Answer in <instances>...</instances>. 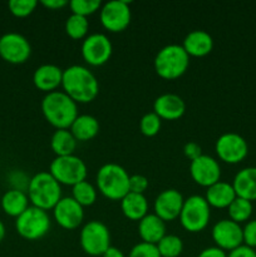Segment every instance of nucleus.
<instances>
[{
  "instance_id": "obj_1",
  "label": "nucleus",
  "mask_w": 256,
  "mask_h": 257,
  "mask_svg": "<svg viewBox=\"0 0 256 257\" xmlns=\"http://www.w3.org/2000/svg\"><path fill=\"white\" fill-rule=\"evenodd\" d=\"M63 92L75 103H89L99 93V83L95 75L83 65H70L63 70Z\"/></svg>"
},
{
  "instance_id": "obj_2",
  "label": "nucleus",
  "mask_w": 256,
  "mask_h": 257,
  "mask_svg": "<svg viewBox=\"0 0 256 257\" xmlns=\"http://www.w3.org/2000/svg\"><path fill=\"white\" fill-rule=\"evenodd\" d=\"M45 119L57 130H69L78 117V104L62 90L47 93L42 100Z\"/></svg>"
},
{
  "instance_id": "obj_3",
  "label": "nucleus",
  "mask_w": 256,
  "mask_h": 257,
  "mask_svg": "<svg viewBox=\"0 0 256 257\" xmlns=\"http://www.w3.org/2000/svg\"><path fill=\"white\" fill-rule=\"evenodd\" d=\"M27 195L32 206L48 212L62 198V185L49 172H38L30 178Z\"/></svg>"
},
{
  "instance_id": "obj_4",
  "label": "nucleus",
  "mask_w": 256,
  "mask_h": 257,
  "mask_svg": "<svg viewBox=\"0 0 256 257\" xmlns=\"http://www.w3.org/2000/svg\"><path fill=\"white\" fill-rule=\"evenodd\" d=\"M130 177L127 171L117 163H105L97 173L98 191L112 201H120L130 193Z\"/></svg>"
},
{
  "instance_id": "obj_5",
  "label": "nucleus",
  "mask_w": 256,
  "mask_h": 257,
  "mask_svg": "<svg viewBox=\"0 0 256 257\" xmlns=\"http://www.w3.org/2000/svg\"><path fill=\"white\" fill-rule=\"evenodd\" d=\"M190 65V55L182 45L168 44L157 53L155 70L162 79L175 80L182 77Z\"/></svg>"
},
{
  "instance_id": "obj_6",
  "label": "nucleus",
  "mask_w": 256,
  "mask_h": 257,
  "mask_svg": "<svg viewBox=\"0 0 256 257\" xmlns=\"http://www.w3.org/2000/svg\"><path fill=\"white\" fill-rule=\"evenodd\" d=\"M211 217V207L205 197L193 195L186 198L180 215V222L186 231L201 232L207 227Z\"/></svg>"
},
{
  "instance_id": "obj_7",
  "label": "nucleus",
  "mask_w": 256,
  "mask_h": 257,
  "mask_svg": "<svg viewBox=\"0 0 256 257\" xmlns=\"http://www.w3.org/2000/svg\"><path fill=\"white\" fill-rule=\"evenodd\" d=\"M49 173L60 183L65 186H75L85 181L88 173L87 165L75 155L55 157L49 166Z\"/></svg>"
},
{
  "instance_id": "obj_8",
  "label": "nucleus",
  "mask_w": 256,
  "mask_h": 257,
  "mask_svg": "<svg viewBox=\"0 0 256 257\" xmlns=\"http://www.w3.org/2000/svg\"><path fill=\"white\" fill-rule=\"evenodd\" d=\"M17 232L29 241L44 237L50 230V217L47 211L29 206L15 221Z\"/></svg>"
},
{
  "instance_id": "obj_9",
  "label": "nucleus",
  "mask_w": 256,
  "mask_h": 257,
  "mask_svg": "<svg viewBox=\"0 0 256 257\" xmlns=\"http://www.w3.org/2000/svg\"><path fill=\"white\" fill-rule=\"evenodd\" d=\"M80 247L89 256H102L110 247V233L107 226L97 220L83 226L79 235Z\"/></svg>"
},
{
  "instance_id": "obj_10",
  "label": "nucleus",
  "mask_w": 256,
  "mask_h": 257,
  "mask_svg": "<svg viewBox=\"0 0 256 257\" xmlns=\"http://www.w3.org/2000/svg\"><path fill=\"white\" fill-rule=\"evenodd\" d=\"M215 151L218 158L228 165L242 162L248 153V146L245 138L238 133H223L217 138Z\"/></svg>"
},
{
  "instance_id": "obj_11",
  "label": "nucleus",
  "mask_w": 256,
  "mask_h": 257,
  "mask_svg": "<svg viewBox=\"0 0 256 257\" xmlns=\"http://www.w3.org/2000/svg\"><path fill=\"white\" fill-rule=\"evenodd\" d=\"M82 57L89 65L100 67L110 59L113 45L109 38L102 33L87 35L82 43Z\"/></svg>"
},
{
  "instance_id": "obj_12",
  "label": "nucleus",
  "mask_w": 256,
  "mask_h": 257,
  "mask_svg": "<svg viewBox=\"0 0 256 257\" xmlns=\"http://www.w3.org/2000/svg\"><path fill=\"white\" fill-rule=\"evenodd\" d=\"M100 23L108 32H123L130 25L131 8L130 3L124 0H112L102 5L99 13Z\"/></svg>"
},
{
  "instance_id": "obj_13",
  "label": "nucleus",
  "mask_w": 256,
  "mask_h": 257,
  "mask_svg": "<svg viewBox=\"0 0 256 257\" xmlns=\"http://www.w3.org/2000/svg\"><path fill=\"white\" fill-rule=\"evenodd\" d=\"M32 54V45L19 33H7L0 37V57L10 64H23Z\"/></svg>"
},
{
  "instance_id": "obj_14",
  "label": "nucleus",
  "mask_w": 256,
  "mask_h": 257,
  "mask_svg": "<svg viewBox=\"0 0 256 257\" xmlns=\"http://www.w3.org/2000/svg\"><path fill=\"white\" fill-rule=\"evenodd\" d=\"M212 240L218 248L223 251H232L243 245L242 227L240 223L227 220H221L212 227Z\"/></svg>"
},
{
  "instance_id": "obj_15",
  "label": "nucleus",
  "mask_w": 256,
  "mask_h": 257,
  "mask_svg": "<svg viewBox=\"0 0 256 257\" xmlns=\"http://www.w3.org/2000/svg\"><path fill=\"white\" fill-rule=\"evenodd\" d=\"M53 216L64 230H75L84 220V210L73 197H62L53 208Z\"/></svg>"
},
{
  "instance_id": "obj_16",
  "label": "nucleus",
  "mask_w": 256,
  "mask_h": 257,
  "mask_svg": "<svg viewBox=\"0 0 256 257\" xmlns=\"http://www.w3.org/2000/svg\"><path fill=\"white\" fill-rule=\"evenodd\" d=\"M190 175L197 185L210 187L221 178L220 163L207 155L200 156L190 163Z\"/></svg>"
},
{
  "instance_id": "obj_17",
  "label": "nucleus",
  "mask_w": 256,
  "mask_h": 257,
  "mask_svg": "<svg viewBox=\"0 0 256 257\" xmlns=\"http://www.w3.org/2000/svg\"><path fill=\"white\" fill-rule=\"evenodd\" d=\"M183 202H185V198L182 193L178 192L175 188L162 191L155 200V205H153L155 215H157L165 222L175 221L176 218L180 217Z\"/></svg>"
},
{
  "instance_id": "obj_18",
  "label": "nucleus",
  "mask_w": 256,
  "mask_h": 257,
  "mask_svg": "<svg viewBox=\"0 0 256 257\" xmlns=\"http://www.w3.org/2000/svg\"><path fill=\"white\" fill-rule=\"evenodd\" d=\"M185 100L173 93H165L156 98L153 103V112L166 120H176L185 114Z\"/></svg>"
},
{
  "instance_id": "obj_19",
  "label": "nucleus",
  "mask_w": 256,
  "mask_h": 257,
  "mask_svg": "<svg viewBox=\"0 0 256 257\" xmlns=\"http://www.w3.org/2000/svg\"><path fill=\"white\" fill-rule=\"evenodd\" d=\"M63 69L55 64H43L35 69L33 83L39 90L52 93L62 85Z\"/></svg>"
},
{
  "instance_id": "obj_20",
  "label": "nucleus",
  "mask_w": 256,
  "mask_h": 257,
  "mask_svg": "<svg viewBox=\"0 0 256 257\" xmlns=\"http://www.w3.org/2000/svg\"><path fill=\"white\" fill-rule=\"evenodd\" d=\"M138 233L142 242L157 245L166 236V222L155 213H147L138 221Z\"/></svg>"
},
{
  "instance_id": "obj_21",
  "label": "nucleus",
  "mask_w": 256,
  "mask_h": 257,
  "mask_svg": "<svg viewBox=\"0 0 256 257\" xmlns=\"http://www.w3.org/2000/svg\"><path fill=\"white\" fill-rule=\"evenodd\" d=\"M182 47L190 57H205L213 49V39L205 30H192L183 39Z\"/></svg>"
},
{
  "instance_id": "obj_22",
  "label": "nucleus",
  "mask_w": 256,
  "mask_h": 257,
  "mask_svg": "<svg viewBox=\"0 0 256 257\" xmlns=\"http://www.w3.org/2000/svg\"><path fill=\"white\" fill-rule=\"evenodd\" d=\"M232 187L237 197L250 202L256 201V167H246L238 171L233 178Z\"/></svg>"
},
{
  "instance_id": "obj_23",
  "label": "nucleus",
  "mask_w": 256,
  "mask_h": 257,
  "mask_svg": "<svg viewBox=\"0 0 256 257\" xmlns=\"http://www.w3.org/2000/svg\"><path fill=\"white\" fill-rule=\"evenodd\" d=\"M237 197L232 183L218 181L215 185L207 187L206 191V201L210 207L215 208H227L232 203V201Z\"/></svg>"
},
{
  "instance_id": "obj_24",
  "label": "nucleus",
  "mask_w": 256,
  "mask_h": 257,
  "mask_svg": "<svg viewBox=\"0 0 256 257\" xmlns=\"http://www.w3.org/2000/svg\"><path fill=\"white\" fill-rule=\"evenodd\" d=\"M123 215L132 221H141L148 213V201L145 195L130 192L120 200Z\"/></svg>"
},
{
  "instance_id": "obj_25",
  "label": "nucleus",
  "mask_w": 256,
  "mask_h": 257,
  "mask_svg": "<svg viewBox=\"0 0 256 257\" xmlns=\"http://www.w3.org/2000/svg\"><path fill=\"white\" fill-rule=\"evenodd\" d=\"M29 197H28L27 192L18 190H12L4 193L0 198V205H2L3 211L7 213L8 216L12 217H19L28 207H29Z\"/></svg>"
},
{
  "instance_id": "obj_26",
  "label": "nucleus",
  "mask_w": 256,
  "mask_h": 257,
  "mask_svg": "<svg viewBox=\"0 0 256 257\" xmlns=\"http://www.w3.org/2000/svg\"><path fill=\"white\" fill-rule=\"evenodd\" d=\"M69 131L74 138L79 142H87L93 140L99 132V122L94 115L90 114H79L73 124L70 125Z\"/></svg>"
},
{
  "instance_id": "obj_27",
  "label": "nucleus",
  "mask_w": 256,
  "mask_h": 257,
  "mask_svg": "<svg viewBox=\"0 0 256 257\" xmlns=\"http://www.w3.org/2000/svg\"><path fill=\"white\" fill-rule=\"evenodd\" d=\"M77 142L69 130H57L50 138V147L57 157H63L74 155Z\"/></svg>"
},
{
  "instance_id": "obj_28",
  "label": "nucleus",
  "mask_w": 256,
  "mask_h": 257,
  "mask_svg": "<svg viewBox=\"0 0 256 257\" xmlns=\"http://www.w3.org/2000/svg\"><path fill=\"white\" fill-rule=\"evenodd\" d=\"M228 217L231 221L236 223H243L250 221L252 215L253 206L252 202L245 200V198L236 197L230 206L227 207Z\"/></svg>"
},
{
  "instance_id": "obj_29",
  "label": "nucleus",
  "mask_w": 256,
  "mask_h": 257,
  "mask_svg": "<svg viewBox=\"0 0 256 257\" xmlns=\"http://www.w3.org/2000/svg\"><path fill=\"white\" fill-rule=\"evenodd\" d=\"M72 197L83 207L92 206L97 201V190L87 180L82 181L72 187Z\"/></svg>"
},
{
  "instance_id": "obj_30",
  "label": "nucleus",
  "mask_w": 256,
  "mask_h": 257,
  "mask_svg": "<svg viewBox=\"0 0 256 257\" xmlns=\"http://www.w3.org/2000/svg\"><path fill=\"white\" fill-rule=\"evenodd\" d=\"M89 23L85 17L72 14L65 22V33L74 40L84 39L88 34Z\"/></svg>"
},
{
  "instance_id": "obj_31",
  "label": "nucleus",
  "mask_w": 256,
  "mask_h": 257,
  "mask_svg": "<svg viewBox=\"0 0 256 257\" xmlns=\"http://www.w3.org/2000/svg\"><path fill=\"white\" fill-rule=\"evenodd\" d=\"M156 246L161 257H178L183 251L182 240L176 235H166Z\"/></svg>"
},
{
  "instance_id": "obj_32",
  "label": "nucleus",
  "mask_w": 256,
  "mask_h": 257,
  "mask_svg": "<svg viewBox=\"0 0 256 257\" xmlns=\"http://www.w3.org/2000/svg\"><path fill=\"white\" fill-rule=\"evenodd\" d=\"M69 8L72 10V14L82 15V17L87 18L88 15H92L98 10H100L102 3L99 0H72L69 3Z\"/></svg>"
},
{
  "instance_id": "obj_33",
  "label": "nucleus",
  "mask_w": 256,
  "mask_h": 257,
  "mask_svg": "<svg viewBox=\"0 0 256 257\" xmlns=\"http://www.w3.org/2000/svg\"><path fill=\"white\" fill-rule=\"evenodd\" d=\"M161 119L155 112L146 113L142 118H141L140 122V130L146 137H153V136L157 135L161 130Z\"/></svg>"
},
{
  "instance_id": "obj_34",
  "label": "nucleus",
  "mask_w": 256,
  "mask_h": 257,
  "mask_svg": "<svg viewBox=\"0 0 256 257\" xmlns=\"http://www.w3.org/2000/svg\"><path fill=\"white\" fill-rule=\"evenodd\" d=\"M37 0H10L8 3L10 13L17 18H25L32 14L37 8Z\"/></svg>"
},
{
  "instance_id": "obj_35",
  "label": "nucleus",
  "mask_w": 256,
  "mask_h": 257,
  "mask_svg": "<svg viewBox=\"0 0 256 257\" xmlns=\"http://www.w3.org/2000/svg\"><path fill=\"white\" fill-rule=\"evenodd\" d=\"M128 257H161L158 248L152 243L140 242L132 247Z\"/></svg>"
},
{
  "instance_id": "obj_36",
  "label": "nucleus",
  "mask_w": 256,
  "mask_h": 257,
  "mask_svg": "<svg viewBox=\"0 0 256 257\" xmlns=\"http://www.w3.org/2000/svg\"><path fill=\"white\" fill-rule=\"evenodd\" d=\"M8 180H9L10 186H12V190L23 191V192H27L28 191L30 178L23 171H13L8 176Z\"/></svg>"
},
{
  "instance_id": "obj_37",
  "label": "nucleus",
  "mask_w": 256,
  "mask_h": 257,
  "mask_svg": "<svg viewBox=\"0 0 256 257\" xmlns=\"http://www.w3.org/2000/svg\"><path fill=\"white\" fill-rule=\"evenodd\" d=\"M243 245L256 248V220H250L242 227Z\"/></svg>"
},
{
  "instance_id": "obj_38",
  "label": "nucleus",
  "mask_w": 256,
  "mask_h": 257,
  "mask_svg": "<svg viewBox=\"0 0 256 257\" xmlns=\"http://www.w3.org/2000/svg\"><path fill=\"white\" fill-rule=\"evenodd\" d=\"M148 188V180L143 175H132L130 177V192L143 195Z\"/></svg>"
},
{
  "instance_id": "obj_39",
  "label": "nucleus",
  "mask_w": 256,
  "mask_h": 257,
  "mask_svg": "<svg viewBox=\"0 0 256 257\" xmlns=\"http://www.w3.org/2000/svg\"><path fill=\"white\" fill-rule=\"evenodd\" d=\"M183 153H185V156L190 161H193V160H196V158L200 157V156H202L201 147L196 142L186 143L185 147H183Z\"/></svg>"
},
{
  "instance_id": "obj_40",
  "label": "nucleus",
  "mask_w": 256,
  "mask_h": 257,
  "mask_svg": "<svg viewBox=\"0 0 256 257\" xmlns=\"http://www.w3.org/2000/svg\"><path fill=\"white\" fill-rule=\"evenodd\" d=\"M227 257H256L255 248H251L248 246L241 245L240 247L230 251L227 253Z\"/></svg>"
},
{
  "instance_id": "obj_41",
  "label": "nucleus",
  "mask_w": 256,
  "mask_h": 257,
  "mask_svg": "<svg viewBox=\"0 0 256 257\" xmlns=\"http://www.w3.org/2000/svg\"><path fill=\"white\" fill-rule=\"evenodd\" d=\"M197 257H227V253L226 251L218 248L217 246H212V247H207L201 251Z\"/></svg>"
},
{
  "instance_id": "obj_42",
  "label": "nucleus",
  "mask_w": 256,
  "mask_h": 257,
  "mask_svg": "<svg viewBox=\"0 0 256 257\" xmlns=\"http://www.w3.org/2000/svg\"><path fill=\"white\" fill-rule=\"evenodd\" d=\"M42 4L50 10H59L68 5V2L65 0H43Z\"/></svg>"
},
{
  "instance_id": "obj_43",
  "label": "nucleus",
  "mask_w": 256,
  "mask_h": 257,
  "mask_svg": "<svg viewBox=\"0 0 256 257\" xmlns=\"http://www.w3.org/2000/svg\"><path fill=\"white\" fill-rule=\"evenodd\" d=\"M102 257H125L124 253L122 252V250L114 247V246H110L104 253H103Z\"/></svg>"
},
{
  "instance_id": "obj_44",
  "label": "nucleus",
  "mask_w": 256,
  "mask_h": 257,
  "mask_svg": "<svg viewBox=\"0 0 256 257\" xmlns=\"http://www.w3.org/2000/svg\"><path fill=\"white\" fill-rule=\"evenodd\" d=\"M5 232H7V230H5V225H4V223H3V221L0 220V242H2V241L4 240Z\"/></svg>"
},
{
  "instance_id": "obj_45",
  "label": "nucleus",
  "mask_w": 256,
  "mask_h": 257,
  "mask_svg": "<svg viewBox=\"0 0 256 257\" xmlns=\"http://www.w3.org/2000/svg\"><path fill=\"white\" fill-rule=\"evenodd\" d=\"M0 198H2V195H0Z\"/></svg>"
}]
</instances>
